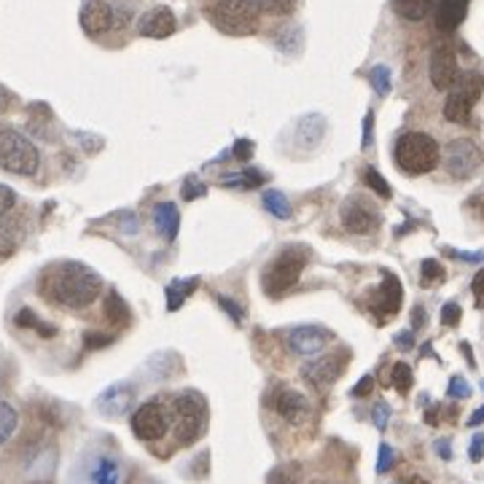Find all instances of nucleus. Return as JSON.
I'll use <instances>...</instances> for the list:
<instances>
[{
  "label": "nucleus",
  "instance_id": "obj_46",
  "mask_svg": "<svg viewBox=\"0 0 484 484\" xmlns=\"http://www.w3.org/2000/svg\"><path fill=\"white\" fill-rule=\"evenodd\" d=\"M374 425L379 431H385V425H387V404H377L374 407Z\"/></svg>",
  "mask_w": 484,
  "mask_h": 484
},
{
  "label": "nucleus",
  "instance_id": "obj_5",
  "mask_svg": "<svg viewBox=\"0 0 484 484\" xmlns=\"http://www.w3.org/2000/svg\"><path fill=\"white\" fill-rule=\"evenodd\" d=\"M38 167L41 154L28 135L17 130H0V170L14 175H36Z\"/></svg>",
  "mask_w": 484,
  "mask_h": 484
},
{
  "label": "nucleus",
  "instance_id": "obj_13",
  "mask_svg": "<svg viewBox=\"0 0 484 484\" xmlns=\"http://www.w3.org/2000/svg\"><path fill=\"white\" fill-rule=\"evenodd\" d=\"M334 339V334L323 326H299L288 334V345L290 350H294L297 355H307V358H315L321 355L329 342Z\"/></svg>",
  "mask_w": 484,
  "mask_h": 484
},
{
  "label": "nucleus",
  "instance_id": "obj_33",
  "mask_svg": "<svg viewBox=\"0 0 484 484\" xmlns=\"http://www.w3.org/2000/svg\"><path fill=\"white\" fill-rule=\"evenodd\" d=\"M205 194H208V186L205 183H200L197 178H186L183 180V191H180V197L183 200H200V197H205Z\"/></svg>",
  "mask_w": 484,
  "mask_h": 484
},
{
  "label": "nucleus",
  "instance_id": "obj_35",
  "mask_svg": "<svg viewBox=\"0 0 484 484\" xmlns=\"http://www.w3.org/2000/svg\"><path fill=\"white\" fill-rule=\"evenodd\" d=\"M297 6H299V0H266V9H269L272 14H280V17L294 14Z\"/></svg>",
  "mask_w": 484,
  "mask_h": 484
},
{
  "label": "nucleus",
  "instance_id": "obj_56",
  "mask_svg": "<svg viewBox=\"0 0 484 484\" xmlns=\"http://www.w3.org/2000/svg\"><path fill=\"white\" fill-rule=\"evenodd\" d=\"M12 248H6V245H0V256H4V253H9Z\"/></svg>",
  "mask_w": 484,
  "mask_h": 484
},
{
  "label": "nucleus",
  "instance_id": "obj_44",
  "mask_svg": "<svg viewBox=\"0 0 484 484\" xmlns=\"http://www.w3.org/2000/svg\"><path fill=\"white\" fill-rule=\"evenodd\" d=\"M111 342H114L111 334H86V347H89V350H94V347H106V345H111Z\"/></svg>",
  "mask_w": 484,
  "mask_h": 484
},
{
  "label": "nucleus",
  "instance_id": "obj_7",
  "mask_svg": "<svg viewBox=\"0 0 484 484\" xmlns=\"http://www.w3.org/2000/svg\"><path fill=\"white\" fill-rule=\"evenodd\" d=\"M481 89H484V78L479 73H460L457 83L449 89V97L444 103V119L452 124H468L471 111L481 97Z\"/></svg>",
  "mask_w": 484,
  "mask_h": 484
},
{
  "label": "nucleus",
  "instance_id": "obj_18",
  "mask_svg": "<svg viewBox=\"0 0 484 484\" xmlns=\"http://www.w3.org/2000/svg\"><path fill=\"white\" fill-rule=\"evenodd\" d=\"M465 14H468V0H439L436 12H433L436 30H441V33L457 30L463 25Z\"/></svg>",
  "mask_w": 484,
  "mask_h": 484
},
{
  "label": "nucleus",
  "instance_id": "obj_9",
  "mask_svg": "<svg viewBox=\"0 0 484 484\" xmlns=\"http://www.w3.org/2000/svg\"><path fill=\"white\" fill-rule=\"evenodd\" d=\"M479 164H481V151H479L476 143H471V140H465V138L452 140V143L447 146V151H444V167H447V172H449L452 178H457V180L471 178V175L479 170Z\"/></svg>",
  "mask_w": 484,
  "mask_h": 484
},
{
  "label": "nucleus",
  "instance_id": "obj_55",
  "mask_svg": "<svg viewBox=\"0 0 484 484\" xmlns=\"http://www.w3.org/2000/svg\"><path fill=\"white\" fill-rule=\"evenodd\" d=\"M407 484H431V481H428V479H423V476H412Z\"/></svg>",
  "mask_w": 484,
  "mask_h": 484
},
{
  "label": "nucleus",
  "instance_id": "obj_24",
  "mask_svg": "<svg viewBox=\"0 0 484 484\" xmlns=\"http://www.w3.org/2000/svg\"><path fill=\"white\" fill-rule=\"evenodd\" d=\"M17 326L20 329H33V331H38L44 339H52V337H57V329L52 326V323H44L33 310H20V315H17Z\"/></svg>",
  "mask_w": 484,
  "mask_h": 484
},
{
  "label": "nucleus",
  "instance_id": "obj_26",
  "mask_svg": "<svg viewBox=\"0 0 484 484\" xmlns=\"http://www.w3.org/2000/svg\"><path fill=\"white\" fill-rule=\"evenodd\" d=\"M106 318L114 323V326H130V307L124 305V299L119 297V294H111L108 297V302H106Z\"/></svg>",
  "mask_w": 484,
  "mask_h": 484
},
{
  "label": "nucleus",
  "instance_id": "obj_6",
  "mask_svg": "<svg viewBox=\"0 0 484 484\" xmlns=\"http://www.w3.org/2000/svg\"><path fill=\"white\" fill-rule=\"evenodd\" d=\"M172 433H175V441L180 447H188L200 439L202 433V425H205V404L202 399L194 393V391H186L180 393L175 401H172Z\"/></svg>",
  "mask_w": 484,
  "mask_h": 484
},
{
  "label": "nucleus",
  "instance_id": "obj_12",
  "mask_svg": "<svg viewBox=\"0 0 484 484\" xmlns=\"http://www.w3.org/2000/svg\"><path fill=\"white\" fill-rule=\"evenodd\" d=\"M345 363H347V353H339V355H334V353L331 355H318L310 363H305L302 374H305V379L313 387H318V391H326V387H331L342 377Z\"/></svg>",
  "mask_w": 484,
  "mask_h": 484
},
{
  "label": "nucleus",
  "instance_id": "obj_34",
  "mask_svg": "<svg viewBox=\"0 0 484 484\" xmlns=\"http://www.w3.org/2000/svg\"><path fill=\"white\" fill-rule=\"evenodd\" d=\"M371 86L377 89V94H387V89H391V70L385 65H377L371 70Z\"/></svg>",
  "mask_w": 484,
  "mask_h": 484
},
{
  "label": "nucleus",
  "instance_id": "obj_2",
  "mask_svg": "<svg viewBox=\"0 0 484 484\" xmlns=\"http://www.w3.org/2000/svg\"><path fill=\"white\" fill-rule=\"evenodd\" d=\"M261 12V0H218L208 9V17L226 36H250L258 28Z\"/></svg>",
  "mask_w": 484,
  "mask_h": 484
},
{
  "label": "nucleus",
  "instance_id": "obj_10",
  "mask_svg": "<svg viewBox=\"0 0 484 484\" xmlns=\"http://www.w3.org/2000/svg\"><path fill=\"white\" fill-rule=\"evenodd\" d=\"M127 22V14H119L106 0H86L81 9V28L89 36H103L114 28H122Z\"/></svg>",
  "mask_w": 484,
  "mask_h": 484
},
{
  "label": "nucleus",
  "instance_id": "obj_37",
  "mask_svg": "<svg viewBox=\"0 0 484 484\" xmlns=\"http://www.w3.org/2000/svg\"><path fill=\"white\" fill-rule=\"evenodd\" d=\"M17 205V194L9 186H0V216H6Z\"/></svg>",
  "mask_w": 484,
  "mask_h": 484
},
{
  "label": "nucleus",
  "instance_id": "obj_48",
  "mask_svg": "<svg viewBox=\"0 0 484 484\" xmlns=\"http://www.w3.org/2000/svg\"><path fill=\"white\" fill-rule=\"evenodd\" d=\"M449 256H455V258H463V261H481L484 258V253L479 250V253H463V250H449Z\"/></svg>",
  "mask_w": 484,
  "mask_h": 484
},
{
  "label": "nucleus",
  "instance_id": "obj_32",
  "mask_svg": "<svg viewBox=\"0 0 484 484\" xmlns=\"http://www.w3.org/2000/svg\"><path fill=\"white\" fill-rule=\"evenodd\" d=\"M441 280H444V266L433 258L423 261V285L431 288L433 282H441Z\"/></svg>",
  "mask_w": 484,
  "mask_h": 484
},
{
  "label": "nucleus",
  "instance_id": "obj_19",
  "mask_svg": "<svg viewBox=\"0 0 484 484\" xmlns=\"http://www.w3.org/2000/svg\"><path fill=\"white\" fill-rule=\"evenodd\" d=\"M342 226L347 232H353V234H369V232L377 229V216L369 208H363L361 202L353 200V202H347L342 208Z\"/></svg>",
  "mask_w": 484,
  "mask_h": 484
},
{
  "label": "nucleus",
  "instance_id": "obj_1",
  "mask_svg": "<svg viewBox=\"0 0 484 484\" xmlns=\"http://www.w3.org/2000/svg\"><path fill=\"white\" fill-rule=\"evenodd\" d=\"M38 290L52 305H60L65 310H83L100 297L103 277L81 261H62L41 272Z\"/></svg>",
  "mask_w": 484,
  "mask_h": 484
},
{
  "label": "nucleus",
  "instance_id": "obj_52",
  "mask_svg": "<svg viewBox=\"0 0 484 484\" xmlns=\"http://www.w3.org/2000/svg\"><path fill=\"white\" fill-rule=\"evenodd\" d=\"M363 132H366V135H363V148H366V146H369V132H371V116H366V124H363Z\"/></svg>",
  "mask_w": 484,
  "mask_h": 484
},
{
  "label": "nucleus",
  "instance_id": "obj_38",
  "mask_svg": "<svg viewBox=\"0 0 484 484\" xmlns=\"http://www.w3.org/2000/svg\"><path fill=\"white\" fill-rule=\"evenodd\" d=\"M449 396H452V399H465V396H471V387H468V382H465L463 377H452V379H449Z\"/></svg>",
  "mask_w": 484,
  "mask_h": 484
},
{
  "label": "nucleus",
  "instance_id": "obj_20",
  "mask_svg": "<svg viewBox=\"0 0 484 484\" xmlns=\"http://www.w3.org/2000/svg\"><path fill=\"white\" fill-rule=\"evenodd\" d=\"M154 226H156V232H159L167 242H172V240L178 237V226H180V213H178V208H175L172 202H159V205L154 208Z\"/></svg>",
  "mask_w": 484,
  "mask_h": 484
},
{
  "label": "nucleus",
  "instance_id": "obj_51",
  "mask_svg": "<svg viewBox=\"0 0 484 484\" xmlns=\"http://www.w3.org/2000/svg\"><path fill=\"white\" fill-rule=\"evenodd\" d=\"M436 447H439V452H441V457H444V460H449V457H452V452H449V444H447V441H439Z\"/></svg>",
  "mask_w": 484,
  "mask_h": 484
},
{
  "label": "nucleus",
  "instance_id": "obj_43",
  "mask_svg": "<svg viewBox=\"0 0 484 484\" xmlns=\"http://www.w3.org/2000/svg\"><path fill=\"white\" fill-rule=\"evenodd\" d=\"M468 457H471L473 463H479V460L484 457V436H481V433H476V436H473L471 449H468Z\"/></svg>",
  "mask_w": 484,
  "mask_h": 484
},
{
  "label": "nucleus",
  "instance_id": "obj_50",
  "mask_svg": "<svg viewBox=\"0 0 484 484\" xmlns=\"http://www.w3.org/2000/svg\"><path fill=\"white\" fill-rule=\"evenodd\" d=\"M423 321H425V313L417 307V310L412 313V323H415V329H420V326H423Z\"/></svg>",
  "mask_w": 484,
  "mask_h": 484
},
{
  "label": "nucleus",
  "instance_id": "obj_36",
  "mask_svg": "<svg viewBox=\"0 0 484 484\" xmlns=\"http://www.w3.org/2000/svg\"><path fill=\"white\" fill-rule=\"evenodd\" d=\"M393 460H396L393 449L387 447V444H382V447H379V460H377V473H387V471H391Z\"/></svg>",
  "mask_w": 484,
  "mask_h": 484
},
{
  "label": "nucleus",
  "instance_id": "obj_27",
  "mask_svg": "<svg viewBox=\"0 0 484 484\" xmlns=\"http://www.w3.org/2000/svg\"><path fill=\"white\" fill-rule=\"evenodd\" d=\"M17 425H20L17 409L12 404H6V401H0V444H6L14 436Z\"/></svg>",
  "mask_w": 484,
  "mask_h": 484
},
{
  "label": "nucleus",
  "instance_id": "obj_45",
  "mask_svg": "<svg viewBox=\"0 0 484 484\" xmlns=\"http://www.w3.org/2000/svg\"><path fill=\"white\" fill-rule=\"evenodd\" d=\"M471 290H473V294H476V302L481 305L484 302V266L476 272V277L471 280Z\"/></svg>",
  "mask_w": 484,
  "mask_h": 484
},
{
  "label": "nucleus",
  "instance_id": "obj_11",
  "mask_svg": "<svg viewBox=\"0 0 484 484\" xmlns=\"http://www.w3.org/2000/svg\"><path fill=\"white\" fill-rule=\"evenodd\" d=\"M460 78V67H457V52L452 44H436L433 54H431V83L439 91H449Z\"/></svg>",
  "mask_w": 484,
  "mask_h": 484
},
{
  "label": "nucleus",
  "instance_id": "obj_15",
  "mask_svg": "<svg viewBox=\"0 0 484 484\" xmlns=\"http://www.w3.org/2000/svg\"><path fill=\"white\" fill-rule=\"evenodd\" d=\"M274 412L290 423V425H302L307 417H310V404L302 393L297 391H280L277 399H274Z\"/></svg>",
  "mask_w": 484,
  "mask_h": 484
},
{
  "label": "nucleus",
  "instance_id": "obj_28",
  "mask_svg": "<svg viewBox=\"0 0 484 484\" xmlns=\"http://www.w3.org/2000/svg\"><path fill=\"white\" fill-rule=\"evenodd\" d=\"M261 202H264V210H269L274 218H282V221L290 218V205L285 200V194H280V191H264Z\"/></svg>",
  "mask_w": 484,
  "mask_h": 484
},
{
  "label": "nucleus",
  "instance_id": "obj_40",
  "mask_svg": "<svg viewBox=\"0 0 484 484\" xmlns=\"http://www.w3.org/2000/svg\"><path fill=\"white\" fill-rule=\"evenodd\" d=\"M371 387H374V377H371V374H366V377H361V379H358V385L353 387V396H355V399H363V396H369V393H371Z\"/></svg>",
  "mask_w": 484,
  "mask_h": 484
},
{
  "label": "nucleus",
  "instance_id": "obj_23",
  "mask_svg": "<svg viewBox=\"0 0 484 484\" xmlns=\"http://www.w3.org/2000/svg\"><path fill=\"white\" fill-rule=\"evenodd\" d=\"M91 484H119V463L111 457H100L91 471Z\"/></svg>",
  "mask_w": 484,
  "mask_h": 484
},
{
  "label": "nucleus",
  "instance_id": "obj_42",
  "mask_svg": "<svg viewBox=\"0 0 484 484\" xmlns=\"http://www.w3.org/2000/svg\"><path fill=\"white\" fill-rule=\"evenodd\" d=\"M218 305L224 307V313H229L232 315V321L234 323H242V310L232 302V299H226V297H218Z\"/></svg>",
  "mask_w": 484,
  "mask_h": 484
},
{
  "label": "nucleus",
  "instance_id": "obj_29",
  "mask_svg": "<svg viewBox=\"0 0 484 484\" xmlns=\"http://www.w3.org/2000/svg\"><path fill=\"white\" fill-rule=\"evenodd\" d=\"M412 369L407 366V363H396L393 369H391V385L396 387L399 393H409V387H412Z\"/></svg>",
  "mask_w": 484,
  "mask_h": 484
},
{
  "label": "nucleus",
  "instance_id": "obj_49",
  "mask_svg": "<svg viewBox=\"0 0 484 484\" xmlns=\"http://www.w3.org/2000/svg\"><path fill=\"white\" fill-rule=\"evenodd\" d=\"M479 423H484V407H481V409H476V412H473V417L468 420V425H471V428H476Z\"/></svg>",
  "mask_w": 484,
  "mask_h": 484
},
{
  "label": "nucleus",
  "instance_id": "obj_39",
  "mask_svg": "<svg viewBox=\"0 0 484 484\" xmlns=\"http://www.w3.org/2000/svg\"><path fill=\"white\" fill-rule=\"evenodd\" d=\"M457 321H460V307H457L455 302L444 305V310H441V323H444V326H457Z\"/></svg>",
  "mask_w": 484,
  "mask_h": 484
},
{
  "label": "nucleus",
  "instance_id": "obj_53",
  "mask_svg": "<svg viewBox=\"0 0 484 484\" xmlns=\"http://www.w3.org/2000/svg\"><path fill=\"white\" fill-rule=\"evenodd\" d=\"M396 345L409 347V345H412V337H409V334H401V337H396Z\"/></svg>",
  "mask_w": 484,
  "mask_h": 484
},
{
  "label": "nucleus",
  "instance_id": "obj_22",
  "mask_svg": "<svg viewBox=\"0 0 484 484\" xmlns=\"http://www.w3.org/2000/svg\"><path fill=\"white\" fill-rule=\"evenodd\" d=\"M197 288V280H175V282H170L167 285V310L170 313H175V310H180L183 307V302H186V297L191 294V290Z\"/></svg>",
  "mask_w": 484,
  "mask_h": 484
},
{
  "label": "nucleus",
  "instance_id": "obj_21",
  "mask_svg": "<svg viewBox=\"0 0 484 484\" xmlns=\"http://www.w3.org/2000/svg\"><path fill=\"white\" fill-rule=\"evenodd\" d=\"M393 9L401 20L409 22H420L431 14L433 9V0H393Z\"/></svg>",
  "mask_w": 484,
  "mask_h": 484
},
{
  "label": "nucleus",
  "instance_id": "obj_41",
  "mask_svg": "<svg viewBox=\"0 0 484 484\" xmlns=\"http://www.w3.org/2000/svg\"><path fill=\"white\" fill-rule=\"evenodd\" d=\"M253 156V143L250 140H237L234 143V159L237 162H248Z\"/></svg>",
  "mask_w": 484,
  "mask_h": 484
},
{
  "label": "nucleus",
  "instance_id": "obj_54",
  "mask_svg": "<svg viewBox=\"0 0 484 484\" xmlns=\"http://www.w3.org/2000/svg\"><path fill=\"white\" fill-rule=\"evenodd\" d=\"M473 208L479 210V216L484 218V194H481V197H476V202H473Z\"/></svg>",
  "mask_w": 484,
  "mask_h": 484
},
{
  "label": "nucleus",
  "instance_id": "obj_17",
  "mask_svg": "<svg viewBox=\"0 0 484 484\" xmlns=\"http://www.w3.org/2000/svg\"><path fill=\"white\" fill-rule=\"evenodd\" d=\"M132 399H135L132 385H130V382H119V385H111L108 391L100 396V401H97V407H100L108 417H119V415L130 412Z\"/></svg>",
  "mask_w": 484,
  "mask_h": 484
},
{
  "label": "nucleus",
  "instance_id": "obj_14",
  "mask_svg": "<svg viewBox=\"0 0 484 484\" xmlns=\"http://www.w3.org/2000/svg\"><path fill=\"white\" fill-rule=\"evenodd\" d=\"M401 302H404V288H401V280L396 277V274H391V272H385V280H382V285L374 290V297H371V313H377L379 318H391V315H396L399 313V307H401Z\"/></svg>",
  "mask_w": 484,
  "mask_h": 484
},
{
  "label": "nucleus",
  "instance_id": "obj_47",
  "mask_svg": "<svg viewBox=\"0 0 484 484\" xmlns=\"http://www.w3.org/2000/svg\"><path fill=\"white\" fill-rule=\"evenodd\" d=\"M12 106H14V94L6 86H0V114H6Z\"/></svg>",
  "mask_w": 484,
  "mask_h": 484
},
{
  "label": "nucleus",
  "instance_id": "obj_16",
  "mask_svg": "<svg viewBox=\"0 0 484 484\" xmlns=\"http://www.w3.org/2000/svg\"><path fill=\"white\" fill-rule=\"evenodd\" d=\"M138 30L146 38H170L175 33V14L167 6H156L143 14Z\"/></svg>",
  "mask_w": 484,
  "mask_h": 484
},
{
  "label": "nucleus",
  "instance_id": "obj_4",
  "mask_svg": "<svg viewBox=\"0 0 484 484\" xmlns=\"http://www.w3.org/2000/svg\"><path fill=\"white\" fill-rule=\"evenodd\" d=\"M439 159H441V148L425 132H407L396 143V164L409 175H425L436 170Z\"/></svg>",
  "mask_w": 484,
  "mask_h": 484
},
{
  "label": "nucleus",
  "instance_id": "obj_31",
  "mask_svg": "<svg viewBox=\"0 0 484 484\" xmlns=\"http://www.w3.org/2000/svg\"><path fill=\"white\" fill-rule=\"evenodd\" d=\"M363 180H366V186H369L374 194H379L382 200H387V197H391V194H393V191H391V186H387V180H385L377 170H366V172H363Z\"/></svg>",
  "mask_w": 484,
  "mask_h": 484
},
{
  "label": "nucleus",
  "instance_id": "obj_25",
  "mask_svg": "<svg viewBox=\"0 0 484 484\" xmlns=\"http://www.w3.org/2000/svg\"><path fill=\"white\" fill-rule=\"evenodd\" d=\"M226 188H256L264 183V175L258 170H245V172H229L221 178Z\"/></svg>",
  "mask_w": 484,
  "mask_h": 484
},
{
  "label": "nucleus",
  "instance_id": "obj_30",
  "mask_svg": "<svg viewBox=\"0 0 484 484\" xmlns=\"http://www.w3.org/2000/svg\"><path fill=\"white\" fill-rule=\"evenodd\" d=\"M299 479H302L299 465H282L269 473V484H299Z\"/></svg>",
  "mask_w": 484,
  "mask_h": 484
},
{
  "label": "nucleus",
  "instance_id": "obj_8",
  "mask_svg": "<svg viewBox=\"0 0 484 484\" xmlns=\"http://www.w3.org/2000/svg\"><path fill=\"white\" fill-rule=\"evenodd\" d=\"M167 428H170V412L164 409L162 401H146L132 415V433L140 441H156L167 433Z\"/></svg>",
  "mask_w": 484,
  "mask_h": 484
},
{
  "label": "nucleus",
  "instance_id": "obj_3",
  "mask_svg": "<svg viewBox=\"0 0 484 484\" xmlns=\"http://www.w3.org/2000/svg\"><path fill=\"white\" fill-rule=\"evenodd\" d=\"M307 266V250L305 248H285L282 253H277L264 277H261V288H264V294L272 297V299H280L285 297L290 288H294L302 277Z\"/></svg>",
  "mask_w": 484,
  "mask_h": 484
},
{
  "label": "nucleus",
  "instance_id": "obj_57",
  "mask_svg": "<svg viewBox=\"0 0 484 484\" xmlns=\"http://www.w3.org/2000/svg\"><path fill=\"white\" fill-rule=\"evenodd\" d=\"M313 484H329V481H313Z\"/></svg>",
  "mask_w": 484,
  "mask_h": 484
}]
</instances>
